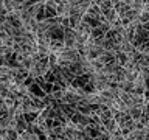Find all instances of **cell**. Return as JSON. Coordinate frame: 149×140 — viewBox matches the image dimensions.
<instances>
[{
  "label": "cell",
  "instance_id": "6da1fadb",
  "mask_svg": "<svg viewBox=\"0 0 149 140\" xmlns=\"http://www.w3.org/2000/svg\"><path fill=\"white\" fill-rule=\"evenodd\" d=\"M28 93H30V95H33V97H37V98H42V100H44V98L47 97V93L44 92V89H42L39 84L37 83H34V84H31L30 87H28Z\"/></svg>",
  "mask_w": 149,
  "mask_h": 140
},
{
  "label": "cell",
  "instance_id": "7a4b0ae2",
  "mask_svg": "<svg viewBox=\"0 0 149 140\" xmlns=\"http://www.w3.org/2000/svg\"><path fill=\"white\" fill-rule=\"evenodd\" d=\"M23 117H25V120H26L28 125H34L36 121L39 120L40 112H39V111H30V112H25V114H23Z\"/></svg>",
  "mask_w": 149,
  "mask_h": 140
},
{
  "label": "cell",
  "instance_id": "3957f363",
  "mask_svg": "<svg viewBox=\"0 0 149 140\" xmlns=\"http://www.w3.org/2000/svg\"><path fill=\"white\" fill-rule=\"evenodd\" d=\"M127 111H129L130 117H132L135 121H140V118H141V115H143V106H134Z\"/></svg>",
  "mask_w": 149,
  "mask_h": 140
},
{
  "label": "cell",
  "instance_id": "277c9868",
  "mask_svg": "<svg viewBox=\"0 0 149 140\" xmlns=\"http://www.w3.org/2000/svg\"><path fill=\"white\" fill-rule=\"evenodd\" d=\"M45 16H47V20H48V19L58 17L59 14H58V9H56V8H53V6H50V5L45 3Z\"/></svg>",
  "mask_w": 149,
  "mask_h": 140
},
{
  "label": "cell",
  "instance_id": "5b68a950",
  "mask_svg": "<svg viewBox=\"0 0 149 140\" xmlns=\"http://www.w3.org/2000/svg\"><path fill=\"white\" fill-rule=\"evenodd\" d=\"M138 22H140V23H148V22H149V13H148V11H143V13L138 16Z\"/></svg>",
  "mask_w": 149,
  "mask_h": 140
}]
</instances>
